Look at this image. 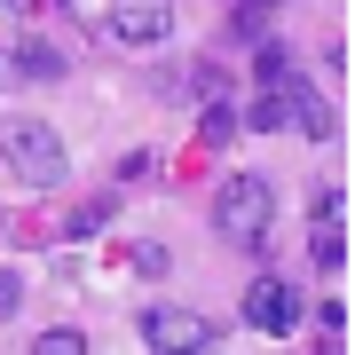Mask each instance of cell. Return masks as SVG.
Returning <instances> with one entry per match:
<instances>
[{"label": "cell", "mask_w": 363, "mask_h": 355, "mask_svg": "<svg viewBox=\"0 0 363 355\" xmlns=\"http://www.w3.org/2000/svg\"><path fill=\"white\" fill-rule=\"evenodd\" d=\"M103 40L111 47H166L174 40V0H118L103 16Z\"/></svg>", "instance_id": "277c9868"}, {"label": "cell", "mask_w": 363, "mask_h": 355, "mask_svg": "<svg viewBox=\"0 0 363 355\" xmlns=\"http://www.w3.org/2000/svg\"><path fill=\"white\" fill-rule=\"evenodd\" d=\"M0 9H16V16H32V9H40V0H0Z\"/></svg>", "instance_id": "2e32d148"}, {"label": "cell", "mask_w": 363, "mask_h": 355, "mask_svg": "<svg viewBox=\"0 0 363 355\" xmlns=\"http://www.w3.org/2000/svg\"><path fill=\"white\" fill-rule=\"evenodd\" d=\"M9 72H16V79H64L72 55L55 47V40H16V47H9Z\"/></svg>", "instance_id": "8992f818"}, {"label": "cell", "mask_w": 363, "mask_h": 355, "mask_svg": "<svg viewBox=\"0 0 363 355\" xmlns=\"http://www.w3.org/2000/svg\"><path fill=\"white\" fill-rule=\"evenodd\" d=\"M253 64H261V79H269V87H284V79H292V55H284V47H261Z\"/></svg>", "instance_id": "7c38bea8"}, {"label": "cell", "mask_w": 363, "mask_h": 355, "mask_svg": "<svg viewBox=\"0 0 363 355\" xmlns=\"http://www.w3.org/2000/svg\"><path fill=\"white\" fill-rule=\"evenodd\" d=\"M143 339H150V355H198V347L213 339V324H206L198 308L150 300V308H143Z\"/></svg>", "instance_id": "5b68a950"}, {"label": "cell", "mask_w": 363, "mask_h": 355, "mask_svg": "<svg viewBox=\"0 0 363 355\" xmlns=\"http://www.w3.org/2000/svg\"><path fill=\"white\" fill-rule=\"evenodd\" d=\"M135 269H143V276H166V269H174V253H166V245H150V237H143V245H135Z\"/></svg>", "instance_id": "4fadbf2b"}, {"label": "cell", "mask_w": 363, "mask_h": 355, "mask_svg": "<svg viewBox=\"0 0 363 355\" xmlns=\"http://www.w3.org/2000/svg\"><path fill=\"white\" fill-rule=\"evenodd\" d=\"M103 221H111V198H87V205H79V213L64 221V245H87V237H95Z\"/></svg>", "instance_id": "9c48e42d"}, {"label": "cell", "mask_w": 363, "mask_h": 355, "mask_svg": "<svg viewBox=\"0 0 363 355\" xmlns=\"http://www.w3.org/2000/svg\"><path fill=\"white\" fill-rule=\"evenodd\" d=\"M308 253H316L324 269H340V261H347V237H340V221H324V229H308Z\"/></svg>", "instance_id": "30bf717a"}, {"label": "cell", "mask_w": 363, "mask_h": 355, "mask_svg": "<svg viewBox=\"0 0 363 355\" xmlns=\"http://www.w3.org/2000/svg\"><path fill=\"white\" fill-rule=\"evenodd\" d=\"M300 316H308V300H300L284 276H253V292H245V332H261V339H292Z\"/></svg>", "instance_id": "3957f363"}, {"label": "cell", "mask_w": 363, "mask_h": 355, "mask_svg": "<svg viewBox=\"0 0 363 355\" xmlns=\"http://www.w3.org/2000/svg\"><path fill=\"white\" fill-rule=\"evenodd\" d=\"M0 158H9V174L32 182V190H64L72 182V150H64V135H55L48 118L0 111Z\"/></svg>", "instance_id": "6da1fadb"}, {"label": "cell", "mask_w": 363, "mask_h": 355, "mask_svg": "<svg viewBox=\"0 0 363 355\" xmlns=\"http://www.w3.org/2000/svg\"><path fill=\"white\" fill-rule=\"evenodd\" d=\"M213 229L229 237V245L261 253L269 229H277V182L269 174H221L213 182Z\"/></svg>", "instance_id": "7a4b0ae2"}, {"label": "cell", "mask_w": 363, "mask_h": 355, "mask_svg": "<svg viewBox=\"0 0 363 355\" xmlns=\"http://www.w3.org/2000/svg\"><path fill=\"white\" fill-rule=\"evenodd\" d=\"M16 308H24V276H16V269H0V324H9Z\"/></svg>", "instance_id": "5bb4252c"}, {"label": "cell", "mask_w": 363, "mask_h": 355, "mask_svg": "<svg viewBox=\"0 0 363 355\" xmlns=\"http://www.w3.org/2000/svg\"><path fill=\"white\" fill-rule=\"evenodd\" d=\"M32 355H87V332L79 324H48V332H32Z\"/></svg>", "instance_id": "ba28073f"}, {"label": "cell", "mask_w": 363, "mask_h": 355, "mask_svg": "<svg viewBox=\"0 0 363 355\" xmlns=\"http://www.w3.org/2000/svg\"><path fill=\"white\" fill-rule=\"evenodd\" d=\"M0 245H9V213H0Z\"/></svg>", "instance_id": "e0dca14e"}, {"label": "cell", "mask_w": 363, "mask_h": 355, "mask_svg": "<svg viewBox=\"0 0 363 355\" xmlns=\"http://www.w3.org/2000/svg\"><path fill=\"white\" fill-rule=\"evenodd\" d=\"M206 142H213V150L237 142V111H229V103H206Z\"/></svg>", "instance_id": "8fae6325"}, {"label": "cell", "mask_w": 363, "mask_h": 355, "mask_svg": "<svg viewBox=\"0 0 363 355\" xmlns=\"http://www.w3.org/2000/svg\"><path fill=\"white\" fill-rule=\"evenodd\" d=\"M237 127H253V135H284V127H292V79L269 87V95H253V111H237Z\"/></svg>", "instance_id": "52a82bcc"}, {"label": "cell", "mask_w": 363, "mask_h": 355, "mask_svg": "<svg viewBox=\"0 0 363 355\" xmlns=\"http://www.w3.org/2000/svg\"><path fill=\"white\" fill-rule=\"evenodd\" d=\"M269 9H277V0H245V9H237V24H245V32H253V24H261Z\"/></svg>", "instance_id": "9a60e30c"}, {"label": "cell", "mask_w": 363, "mask_h": 355, "mask_svg": "<svg viewBox=\"0 0 363 355\" xmlns=\"http://www.w3.org/2000/svg\"><path fill=\"white\" fill-rule=\"evenodd\" d=\"M198 355H221V347H213V339H206V347H198Z\"/></svg>", "instance_id": "ac0fdd59"}]
</instances>
